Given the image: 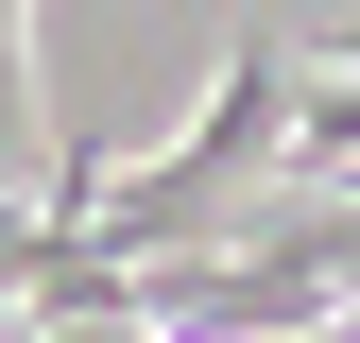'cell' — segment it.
<instances>
[{
	"mask_svg": "<svg viewBox=\"0 0 360 343\" xmlns=\"http://www.w3.org/2000/svg\"><path fill=\"white\" fill-rule=\"evenodd\" d=\"M0 206H52V138H34V52H18V0H0Z\"/></svg>",
	"mask_w": 360,
	"mask_h": 343,
	"instance_id": "obj_1",
	"label": "cell"
}]
</instances>
